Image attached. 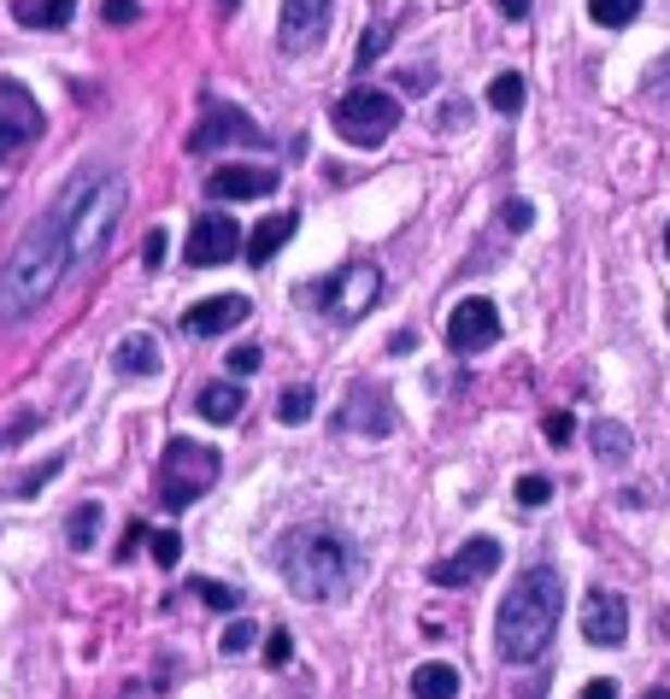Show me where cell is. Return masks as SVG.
<instances>
[{
	"label": "cell",
	"instance_id": "obj_19",
	"mask_svg": "<svg viewBox=\"0 0 670 699\" xmlns=\"http://www.w3.org/2000/svg\"><path fill=\"white\" fill-rule=\"evenodd\" d=\"M18 30H65L77 18V0H12Z\"/></svg>",
	"mask_w": 670,
	"mask_h": 699
},
{
	"label": "cell",
	"instance_id": "obj_43",
	"mask_svg": "<svg viewBox=\"0 0 670 699\" xmlns=\"http://www.w3.org/2000/svg\"><path fill=\"white\" fill-rule=\"evenodd\" d=\"M141 259H148V265H159V259H165V229H148V241H141Z\"/></svg>",
	"mask_w": 670,
	"mask_h": 699
},
{
	"label": "cell",
	"instance_id": "obj_39",
	"mask_svg": "<svg viewBox=\"0 0 670 699\" xmlns=\"http://www.w3.org/2000/svg\"><path fill=\"white\" fill-rule=\"evenodd\" d=\"M48 476H60V459H48V464H41V471L18 476V483H12V494H30V488H41V483H48Z\"/></svg>",
	"mask_w": 670,
	"mask_h": 699
},
{
	"label": "cell",
	"instance_id": "obj_42",
	"mask_svg": "<svg viewBox=\"0 0 670 699\" xmlns=\"http://www.w3.org/2000/svg\"><path fill=\"white\" fill-rule=\"evenodd\" d=\"M576 699H618V682H611V676H594V682H588V688H582Z\"/></svg>",
	"mask_w": 670,
	"mask_h": 699
},
{
	"label": "cell",
	"instance_id": "obj_9",
	"mask_svg": "<svg viewBox=\"0 0 670 699\" xmlns=\"http://www.w3.org/2000/svg\"><path fill=\"white\" fill-rule=\"evenodd\" d=\"M41 136V107L24 83H0V159H18Z\"/></svg>",
	"mask_w": 670,
	"mask_h": 699
},
{
	"label": "cell",
	"instance_id": "obj_27",
	"mask_svg": "<svg viewBox=\"0 0 670 699\" xmlns=\"http://www.w3.org/2000/svg\"><path fill=\"white\" fill-rule=\"evenodd\" d=\"M95 535H100V505L89 500V505H77V512L65 517V541H71V547H89Z\"/></svg>",
	"mask_w": 670,
	"mask_h": 699
},
{
	"label": "cell",
	"instance_id": "obj_23",
	"mask_svg": "<svg viewBox=\"0 0 670 699\" xmlns=\"http://www.w3.org/2000/svg\"><path fill=\"white\" fill-rule=\"evenodd\" d=\"M588 441H594V453H600L606 464H623V459H630V447H635L630 429H623L618 417H600V424L588 429Z\"/></svg>",
	"mask_w": 670,
	"mask_h": 699
},
{
	"label": "cell",
	"instance_id": "obj_24",
	"mask_svg": "<svg viewBox=\"0 0 670 699\" xmlns=\"http://www.w3.org/2000/svg\"><path fill=\"white\" fill-rule=\"evenodd\" d=\"M588 18L600 24V30H630L641 18V0H588Z\"/></svg>",
	"mask_w": 670,
	"mask_h": 699
},
{
	"label": "cell",
	"instance_id": "obj_34",
	"mask_svg": "<svg viewBox=\"0 0 670 699\" xmlns=\"http://www.w3.org/2000/svg\"><path fill=\"white\" fill-rule=\"evenodd\" d=\"M435 124H442V129H464V124H471V100H447V107L435 112Z\"/></svg>",
	"mask_w": 670,
	"mask_h": 699
},
{
	"label": "cell",
	"instance_id": "obj_5",
	"mask_svg": "<svg viewBox=\"0 0 670 699\" xmlns=\"http://www.w3.org/2000/svg\"><path fill=\"white\" fill-rule=\"evenodd\" d=\"M218 471H224V459L207 441H171L165 459H159V505H171V512L195 505L218 483Z\"/></svg>",
	"mask_w": 670,
	"mask_h": 699
},
{
	"label": "cell",
	"instance_id": "obj_15",
	"mask_svg": "<svg viewBox=\"0 0 670 699\" xmlns=\"http://www.w3.org/2000/svg\"><path fill=\"white\" fill-rule=\"evenodd\" d=\"M582 640H594V647H623L630 640V606H623V594L594 588L582 600Z\"/></svg>",
	"mask_w": 670,
	"mask_h": 699
},
{
	"label": "cell",
	"instance_id": "obj_6",
	"mask_svg": "<svg viewBox=\"0 0 670 699\" xmlns=\"http://www.w3.org/2000/svg\"><path fill=\"white\" fill-rule=\"evenodd\" d=\"M400 124V100L388 89H347L335 100V129L347 148H383Z\"/></svg>",
	"mask_w": 670,
	"mask_h": 699
},
{
	"label": "cell",
	"instance_id": "obj_13",
	"mask_svg": "<svg viewBox=\"0 0 670 699\" xmlns=\"http://www.w3.org/2000/svg\"><path fill=\"white\" fill-rule=\"evenodd\" d=\"M330 18H335V0H283V18H276V41L283 53H306L330 36Z\"/></svg>",
	"mask_w": 670,
	"mask_h": 699
},
{
	"label": "cell",
	"instance_id": "obj_8",
	"mask_svg": "<svg viewBox=\"0 0 670 699\" xmlns=\"http://www.w3.org/2000/svg\"><path fill=\"white\" fill-rule=\"evenodd\" d=\"M236 253H247V236H241V224H236V217L207 212V217H195V224H188V241H183V265H188V271L229 265Z\"/></svg>",
	"mask_w": 670,
	"mask_h": 699
},
{
	"label": "cell",
	"instance_id": "obj_35",
	"mask_svg": "<svg viewBox=\"0 0 670 699\" xmlns=\"http://www.w3.org/2000/svg\"><path fill=\"white\" fill-rule=\"evenodd\" d=\"M177 552H183V541H177L171 529L153 535V564H165V571H171V564H177Z\"/></svg>",
	"mask_w": 670,
	"mask_h": 699
},
{
	"label": "cell",
	"instance_id": "obj_10",
	"mask_svg": "<svg viewBox=\"0 0 670 699\" xmlns=\"http://www.w3.org/2000/svg\"><path fill=\"white\" fill-rule=\"evenodd\" d=\"M494 341H500V305L483 300V295L459 300L454 317H447V347H454V353H483Z\"/></svg>",
	"mask_w": 670,
	"mask_h": 699
},
{
	"label": "cell",
	"instance_id": "obj_12",
	"mask_svg": "<svg viewBox=\"0 0 670 699\" xmlns=\"http://www.w3.org/2000/svg\"><path fill=\"white\" fill-rule=\"evenodd\" d=\"M400 424V412L388 405V395L376 383H353L347 388V405L335 412V429H347V435H395Z\"/></svg>",
	"mask_w": 670,
	"mask_h": 699
},
{
	"label": "cell",
	"instance_id": "obj_4",
	"mask_svg": "<svg viewBox=\"0 0 670 699\" xmlns=\"http://www.w3.org/2000/svg\"><path fill=\"white\" fill-rule=\"evenodd\" d=\"M129 207V188L119 171H83L65 183V195L53 200V212L65 217V241H71V271H89L100 253L119 236V217Z\"/></svg>",
	"mask_w": 670,
	"mask_h": 699
},
{
	"label": "cell",
	"instance_id": "obj_31",
	"mask_svg": "<svg viewBox=\"0 0 670 699\" xmlns=\"http://www.w3.org/2000/svg\"><path fill=\"white\" fill-rule=\"evenodd\" d=\"M100 18H107V24H136L141 0H100Z\"/></svg>",
	"mask_w": 670,
	"mask_h": 699
},
{
	"label": "cell",
	"instance_id": "obj_7",
	"mask_svg": "<svg viewBox=\"0 0 670 699\" xmlns=\"http://www.w3.org/2000/svg\"><path fill=\"white\" fill-rule=\"evenodd\" d=\"M376 300H383V271L376 265H342L318 283V305H324L330 324H359Z\"/></svg>",
	"mask_w": 670,
	"mask_h": 699
},
{
	"label": "cell",
	"instance_id": "obj_38",
	"mask_svg": "<svg viewBox=\"0 0 670 699\" xmlns=\"http://www.w3.org/2000/svg\"><path fill=\"white\" fill-rule=\"evenodd\" d=\"M259 359H265L259 347H236V353H229V376H253V371H259Z\"/></svg>",
	"mask_w": 670,
	"mask_h": 699
},
{
	"label": "cell",
	"instance_id": "obj_33",
	"mask_svg": "<svg viewBox=\"0 0 670 699\" xmlns=\"http://www.w3.org/2000/svg\"><path fill=\"white\" fill-rule=\"evenodd\" d=\"M400 89H406V95H430V89H435V71H430V65H418V71L406 65V71H400Z\"/></svg>",
	"mask_w": 670,
	"mask_h": 699
},
{
	"label": "cell",
	"instance_id": "obj_21",
	"mask_svg": "<svg viewBox=\"0 0 670 699\" xmlns=\"http://www.w3.org/2000/svg\"><path fill=\"white\" fill-rule=\"evenodd\" d=\"M412 694L418 699H459V670L454 664H418L412 670Z\"/></svg>",
	"mask_w": 670,
	"mask_h": 699
},
{
	"label": "cell",
	"instance_id": "obj_25",
	"mask_svg": "<svg viewBox=\"0 0 670 699\" xmlns=\"http://www.w3.org/2000/svg\"><path fill=\"white\" fill-rule=\"evenodd\" d=\"M488 107L506 112V118H512V112H523V77H518V71H500V77L488 83Z\"/></svg>",
	"mask_w": 670,
	"mask_h": 699
},
{
	"label": "cell",
	"instance_id": "obj_29",
	"mask_svg": "<svg viewBox=\"0 0 670 699\" xmlns=\"http://www.w3.org/2000/svg\"><path fill=\"white\" fill-rule=\"evenodd\" d=\"M518 505H530V512H535V505H547L553 500V483H547V476H518Z\"/></svg>",
	"mask_w": 670,
	"mask_h": 699
},
{
	"label": "cell",
	"instance_id": "obj_18",
	"mask_svg": "<svg viewBox=\"0 0 670 699\" xmlns=\"http://www.w3.org/2000/svg\"><path fill=\"white\" fill-rule=\"evenodd\" d=\"M295 224H300V212H271V217H259L253 236H247V265H271V253H276L288 236H295Z\"/></svg>",
	"mask_w": 670,
	"mask_h": 699
},
{
	"label": "cell",
	"instance_id": "obj_37",
	"mask_svg": "<svg viewBox=\"0 0 670 699\" xmlns=\"http://www.w3.org/2000/svg\"><path fill=\"white\" fill-rule=\"evenodd\" d=\"M506 229H530L535 224V207H530V200H506Z\"/></svg>",
	"mask_w": 670,
	"mask_h": 699
},
{
	"label": "cell",
	"instance_id": "obj_41",
	"mask_svg": "<svg viewBox=\"0 0 670 699\" xmlns=\"http://www.w3.org/2000/svg\"><path fill=\"white\" fill-rule=\"evenodd\" d=\"M571 429H576V424H571V412H553V417H547V441H553V447L571 441Z\"/></svg>",
	"mask_w": 670,
	"mask_h": 699
},
{
	"label": "cell",
	"instance_id": "obj_11",
	"mask_svg": "<svg viewBox=\"0 0 670 699\" xmlns=\"http://www.w3.org/2000/svg\"><path fill=\"white\" fill-rule=\"evenodd\" d=\"M494 571H500V541H494V535H471L454 559L430 564V582L435 588H471V582H483Z\"/></svg>",
	"mask_w": 670,
	"mask_h": 699
},
{
	"label": "cell",
	"instance_id": "obj_32",
	"mask_svg": "<svg viewBox=\"0 0 670 699\" xmlns=\"http://www.w3.org/2000/svg\"><path fill=\"white\" fill-rule=\"evenodd\" d=\"M295 659V635L288 629H271V640H265V664H288Z\"/></svg>",
	"mask_w": 670,
	"mask_h": 699
},
{
	"label": "cell",
	"instance_id": "obj_28",
	"mask_svg": "<svg viewBox=\"0 0 670 699\" xmlns=\"http://www.w3.org/2000/svg\"><path fill=\"white\" fill-rule=\"evenodd\" d=\"M195 594H200L212 611H236V606H241V588H229V582H195Z\"/></svg>",
	"mask_w": 670,
	"mask_h": 699
},
{
	"label": "cell",
	"instance_id": "obj_2",
	"mask_svg": "<svg viewBox=\"0 0 670 699\" xmlns=\"http://www.w3.org/2000/svg\"><path fill=\"white\" fill-rule=\"evenodd\" d=\"M564 611V582L553 564H530L500 600V617H494V647H500L506 664H535L547 652L553 629H559Z\"/></svg>",
	"mask_w": 670,
	"mask_h": 699
},
{
	"label": "cell",
	"instance_id": "obj_3",
	"mask_svg": "<svg viewBox=\"0 0 670 699\" xmlns=\"http://www.w3.org/2000/svg\"><path fill=\"white\" fill-rule=\"evenodd\" d=\"M71 271V241H65V217L48 212L41 224L12 247L7 271H0V317L7 324H18V317L41 312V305L53 300V288L65 283Z\"/></svg>",
	"mask_w": 670,
	"mask_h": 699
},
{
	"label": "cell",
	"instance_id": "obj_40",
	"mask_svg": "<svg viewBox=\"0 0 670 699\" xmlns=\"http://www.w3.org/2000/svg\"><path fill=\"white\" fill-rule=\"evenodd\" d=\"M647 95H653V100H670V53H665L659 65H653V77H647Z\"/></svg>",
	"mask_w": 670,
	"mask_h": 699
},
{
	"label": "cell",
	"instance_id": "obj_1",
	"mask_svg": "<svg viewBox=\"0 0 670 699\" xmlns=\"http://www.w3.org/2000/svg\"><path fill=\"white\" fill-rule=\"evenodd\" d=\"M276 576L300 600H342L365 576V552L335 529L300 523V529H283V541H276Z\"/></svg>",
	"mask_w": 670,
	"mask_h": 699
},
{
	"label": "cell",
	"instance_id": "obj_14",
	"mask_svg": "<svg viewBox=\"0 0 670 699\" xmlns=\"http://www.w3.org/2000/svg\"><path fill=\"white\" fill-rule=\"evenodd\" d=\"M229 141H236V148H265L271 136H265L253 118H247L241 107H224V112H207V118H200V129L188 136V148H195V153H212V148H229Z\"/></svg>",
	"mask_w": 670,
	"mask_h": 699
},
{
	"label": "cell",
	"instance_id": "obj_44",
	"mask_svg": "<svg viewBox=\"0 0 670 699\" xmlns=\"http://www.w3.org/2000/svg\"><path fill=\"white\" fill-rule=\"evenodd\" d=\"M141 541H148V529H141V523H129V529H124V547H119V559H129V552H136Z\"/></svg>",
	"mask_w": 670,
	"mask_h": 699
},
{
	"label": "cell",
	"instance_id": "obj_16",
	"mask_svg": "<svg viewBox=\"0 0 670 699\" xmlns=\"http://www.w3.org/2000/svg\"><path fill=\"white\" fill-rule=\"evenodd\" d=\"M276 183H283V171H271V165H224L207 177V195L212 200H265V195H276Z\"/></svg>",
	"mask_w": 670,
	"mask_h": 699
},
{
	"label": "cell",
	"instance_id": "obj_36",
	"mask_svg": "<svg viewBox=\"0 0 670 699\" xmlns=\"http://www.w3.org/2000/svg\"><path fill=\"white\" fill-rule=\"evenodd\" d=\"M388 36H395V30H388V24H376V30H371L365 41H359V65H371V60H376V53H383V48H388Z\"/></svg>",
	"mask_w": 670,
	"mask_h": 699
},
{
	"label": "cell",
	"instance_id": "obj_45",
	"mask_svg": "<svg viewBox=\"0 0 670 699\" xmlns=\"http://www.w3.org/2000/svg\"><path fill=\"white\" fill-rule=\"evenodd\" d=\"M494 7H500L506 18H530V0H494Z\"/></svg>",
	"mask_w": 670,
	"mask_h": 699
},
{
	"label": "cell",
	"instance_id": "obj_48",
	"mask_svg": "<svg viewBox=\"0 0 670 699\" xmlns=\"http://www.w3.org/2000/svg\"><path fill=\"white\" fill-rule=\"evenodd\" d=\"M218 7H224V12H236V7H241V0H218Z\"/></svg>",
	"mask_w": 670,
	"mask_h": 699
},
{
	"label": "cell",
	"instance_id": "obj_26",
	"mask_svg": "<svg viewBox=\"0 0 670 699\" xmlns=\"http://www.w3.org/2000/svg\"><path fill=\"white\" fill-rule=\"evenodd\" d=\"M312 405H318V395L306 383H295V388H283V400H276V417H283V424H306Z\"/></svg>",
	"mask_w": 670,
	"mask_h": 699
},
{
	"label": "cell",
	"instance_id": "obj_22",
	"mask_svg": "<svg viewBox=\"0 0 670 699\" xmlns=\"http://www.w3.org/2000/svg\"><path fill=\"white\" fill-rule=\"evenodd\" d=\"M241 388L236 383H212V388H200V417L207 424H229V417H241Z\"/></svg>",
	"mask_w": 670,
	"mask_h": 699
},
{
	"label": "cell",
	"instance_id": "obj_17",
	"mask_svg": "<svg viewBox=\"0 0 670 699\" xmlns=\"http://www.w3.org/2000/svg\"><path fill=\"white\" fill-rule=\"evenodd\" d=\"M247 317V295H212V300H200V305H188V335H224V329H236Z\"/></svg>",
	"mask_w": 670,
	"mask_h": 699
},
{
	"label": "cell",
	"instance_id": "obj_20",
	"mask_svg": "<svg viewBox=\"0 0 670 699\" xmlns=\"http://www.w3.org/2000/svg\"><path fill=\"white\" fill-rule=\"evenodd\" d=\"M112 365H119L124 376H159V341L153 335H124L119 341V353H112Z\"/></svg>",
	"mask_w": 670,
	"mask_h": 699
},
{
	"label": "cell",
	"instance_id": "obj_47",
	"mask_svg": "<svg viewBox=\"0 0 670 699\" xmlns=\"http://www.w3.org/2000/svg\"><path fill=\"white\" fill-rule=\"evenodd\" d=\"M641 699H670V688H653V694H641Z\"/></svg>",
	"mask_w": 670,
	"mask_h": 699
},
{
	"label": "cell",
	"instance_id": "obj_30",
	"mask_svg": "<svg viewBox=\"0 0 670 699\" xmlns=\"http://www.w3.org/2000/svg\"><path fill=\"white\" fill-rule=\"evenodd\" d=\"M253 640H259L253 623H229V629H224V659H241V652L253 647Z\"/></svg>",
	"mask_w": 670,
	"mask_h": 699
},
{
	"label": "cell",
	"instance_id": "obj_46",
	"mask_svg": "<svg viewBox=\"0 0 670 699\" xmlns=\"http://www.w3.org/2000/svg\"><path fill=\"white\" fill-rule=\"evenodd\" d=\"M388 347H395V353H406V347H418V329H395V335H388Z\"/></svg>",
	"mask_w": 670,
	"mask_h": 699
},
{
	"label": "cell",
	"instance_id": "obj_49",
	"mask_svg": "<svg viewBox=\"0 0 670 699\" xmlns=\"http://www.w3.org/2000/svg\"><path fill=\"white\" fill-rule=\"evenodd\" d=\"M665 253H670V229H665Z\"/></svg>",
	"mask_w": 670,
	"mask_h": 699
}]
</instances>
